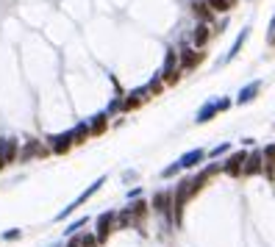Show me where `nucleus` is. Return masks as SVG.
<instances>
[{
  "label": "nucleus",
  "instance_id": "6",
  "mask_svg": "<svg viewBox=\"0 0 275 247\" xmlns=\"http://www.w3.org/2000/svg\"><path fill=\"white\" fill-rule=\"evenodd\" d=\"M200 161H203V150H189V153H184V156L175 161V167L186 169V167H195V164H200Z\"/></svg>",
  "mask_w": 275,
  "mask_h": 247
},
{
  "label": "nucleus",
  "instance_id": "14",
  "mask_svg": "<svg viewBox=\"0 0 275 247\" xmlns=\"http://www.w3.org/2000/svg\"><path fill=\"white\" fill-rule=\"evenodd\" d=\"M206 39H209V28H206V22H200V25H197V31H195V42L203 45Z\"/></svg>",
  "mask_w": 275,
  "mask_h": 247
},
{
  "label": "nucleus",
  "instance_id": "5",
  "mask_svg": "<svg viewBox=\"0 0 275 247\" xmlns=\"http://www.w3.org/2000/svg\"><path fill=\"white\" fill-rule=\"evenodd\" d=\"M264 169V156H261V150H253V156L245 158V172L253 175V172H261Z\"/></svg>",
  "mask_w": 275,
  "mask_h": 247
},
{
  "label": "nucleus",
  "instance_id": "15",
  "mask_svg": "<svg viewBox=\"0 0 275 247\" xmlns=\"http://www.w3.org/2000/svg\"><path fill=\"white\" fill-rule=\"evenodd\" d=\"M84 225H86V217H81V220H75V222H73V225H70V228H67V231H64V233H67V236H73V233H78V231H81V228H84Z\"/></svg>",
  "mask_w": 275,
  "mask_h": 247
},
{
  "label": "nucleus",
  "instance_id": "11",
  "mask_svg": "<svg viewBox=\"0 0 275 247\" xmlns=\"http://www.w3.org/2000/svg\"><path fill=\"white\" fill-rule=\"evenodd\" d=\"M245 39H248V28H242V33H239V37H236V42H233V48H231V50H228V53H225V58H222V61H231V58H233V56H236V53H239V50H242V45H245Z\"/></svg>",
  "mask_w": 275,
  "mask_h": 247
},
{
  "label": "nucleus",
  "instance_id": "8",
  "mask_svg": "<svg viewBox=\"0 0 275 247\" xmlns=\"http://www.w3.org/2000/svg\"><path fill=\"white\" fill-rule=\"evenodd\" d=\"M217 111H220V100H212V103H206L200 111H197V117H195V120H197V122H209L214 114H217Z\"/></svg>",
  "mask_w": 275,
  "mask_h": 247
},
{
  "label": "nucleus",
  "instance_id": "13",
  "mask_svg": "<svg viewBox=\"0 0 275 247\" xmlns=\"http://www.w3.org/2000/svg\"><path fill=\"white\" fill-rule=\"evenodd\" d=\"M86 136H89V125H86V122H81V125L73 131V142H84Z\"/></svg>",
  "mask_w": 275,
  "mask_h": 247
},
{
  "label": "nucleus",
  "instance_id": "22",
  "mask_svg": "<svg viewBox=\"0 0 275 247\" xmlns=\"http://www.w3.org/2000/svg\"><path fill=\"white\" fill-rule=\"evenodd\" d=\"M225 150H228V145H220V148H214V150H212V156H222Z\"/></svg>",
  "mask_w": 275,
  "mask_h": 247
},
{
  "label": "nucleus",
  "instance_id": "20",
  "mask_svg": "<svg viewBox=\"0 0 275 247\" xmlns=\"http://www.w3.org/2000/svg\"><path fill=\"white\" fill-rule=\"evenodd\" d=\"M225 109H231V97H222L220 100V111H225Z\"/></svg>",
  "mask_w": 275,
  "mask_h": 247
},
{
  "label": "nucleus",
  "instance_id": "7",
  "mask_svg": "<svg viewBox=\"0 0 275 247\" xmlns=\"http://www.w3.org/2000/svg\"><path fill=\"white\" fill-rule=\"evenodd\" d=\"M259 89H261V81H253V84H248L242 92H239V97H236V103L239 105H245V103H250L256 95H259Z\"/></svg>",
  "mask_w": 275,
  "mask_h": 247
},
{
  "label": "nucleus",
  "instance_id": "2",
  "mask_svg": "<svg viewBox=\"0 0 275 247\" xmlns=\"http://www.w3.org/2000/svg\"><path fill=\"white\" fill-rule=\"evenodd\" d=\"M114 222H117V214H114V211H103V214L97 217V231H95V239H97V242H106V236L111 233Z\"/></svg>",
  "mask_w": 275,
  "mask_h": 247
},
{
  "label": "nucleus",
  "instance_id": "9",
  "mask_svg": "<svg viewBox=\"0 0 275 247\" xmlns=\"http://www.w3.org/2000/svg\"><path fill=\"white\" fill-rule=\"evenodd\" d=\"M169 205H173V200H169V195H164V192H159V195L153 197V208L167 214V217H169Z\"/></svg>",
  "mask_w": 275,
  "mask_h": 247
},
{
  "label": "nucleus",
  "instance_id": "3",
  "mask_svg": "<svg viewBox=\"0 0 275 247\" xmlns=\"http://www.w3.org/2000/svg\"><path fill=\"white\" fill-rule=\"evenodd\" d=\"M14 156H17V142L14 139H0V169H3L9 161H14Z\"/></svg>",
  "mask_w": 275,
  "mask_h": 247
},
{
  "label": "nucleus",
  "instance_id": "12",
  "mask_svg": "<svg viewBox=\"0 0 275 247\" xmlns=\"http://www.w3.org/2000/svg\"><path fill=\"white\" fill-rule=\"evenodd\" d=\"M261 156H264V167H267V175L272 178V167H275V145L261 150Z\"/></svg>",
  "mask_w": 275,
  "mask_h": 247
},
{
  "label": "nucleus",
  "instance_id": "19",
  "mask_svg": "<svg viewBox=\"0 0 275 247\" xmlns=\"http://www.w3.org/2000/svg\"><path fill=\"white\" fill-rule=\"evenodd\" d=\"M20 236H22V233L17 231V228H14V231H6V233H3V239H6V242H14V239H20Z\"/></svg>",
  "mask_w": 275,
  "mask_h": 247
},
{
  "label": "nucleus",
  "instance_id": "18",
  "mask_svg": "<svg viewBox=\"0 0 275 247\" xmlns=\"http://www.w3.org/2000/svg\"><path fill=\"white\" fill-rule=\"evenodd\" d=\"M81 242V247H95L97 244V239H95V233H86V236H81L78 239Z\"/></svg>",
  "mask_w": 275,
  "mask_h": 247
},
{
  "label": "nucleus",
  "instance_id": "1",
  "mask_svg": "<svg viewBox=\"0 0 275 247\" xmlns=\"http://www.w3.org/2000/svg\"><path fill=\"white\" fill-rule=\"evenodd\" d=\"M103 184H106V178H97V181H95V184H92V186H89V189H86V192H81V195H78V197H75V200H73V203H70V205H67V208H64V211H58V220H64V217H70V214H73V211H75V208H78V205H81V203H86V200H89L92 195H95V192H97V189H100V186H103Z\"/></svg>",
  "mask_w": 275,
  "mask_h": 247
},
{
  "label": "nucleus",
  "instance_id": "10",
  "mask_svg": "<svg viewBox=\"0 0 275 247\" xmlns=\"http://www.w3.org/2000/svg\"><path fill=\"white\" fill-rule=\"evenodd\" d=\"M70 145H73V131H70V133H61V136H53V150H56V153H64Z\"/></svg>",
  "mask_w": 275,
  "mask_h": 247
},
{
  "label": "nucleus",
  "instance_id": "16",
  "mask_svg": "<svg viewBox=\"0 0 275 247\" xmlns=\"http://www.w3.org/2000/svg\"><path fill=\"white\" fill-rule=\"evenodd\" d=\"M103 125H106V114H97L95 120H92L89 131H103Z\"/></svg>",
  "mask_w": 275,
  "mask_h": 247
},
{
  "label": "nucleus",
  "instance_id": "21",
  "mask_svg": "<svg viewBox=\"0 0 275 247\" xmlns=\"http://www.w3.org/2000/svg\"><path fill=\"white\" fill-rule=\"evenodd\" d=\"M267 39H270V42H275V17L270 20V37H267Z\"/></svg>",
  "mask_w": 275,
  "mask_h": 247
},
{
  "label": "nucleus",
  "instance_id": "17",
  "mask_svg": "<svg viewBox=\"0 0 275 247\" xmlns=\"http://www.w3.org/2000/svg\"><path fill=\"white\" fill-rule=\"evenodd\" d=\"M209 3H212L217 11H228V9L233 6V0H209Z\"/></svg>",
  "mask_w": 275,
  "mask_h": 247
},
{
  "label": "nucleus",
  "instance_id": "4",
  "mask_svg": "<svg viewBox=\"0 0 275 247\" xmlns=\"http://www.w3.org/2000/svg\"><path fill=\"white\" fill-rule=\"evenodd\" d=\"M245 158H248V153H236L233 158H228V161L222 164V169H225L228 175H239L245 169Z\"/></svg>",
  "mask_w": 275,
  "mask_h": 247
}]
</instances>
